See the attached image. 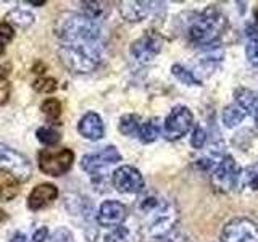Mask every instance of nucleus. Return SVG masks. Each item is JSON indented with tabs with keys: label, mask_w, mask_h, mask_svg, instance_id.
<instances>
[{
	"label": "nucleus",
	"mask_w": 258,
	"mask_h": 242,
	"mask_svg": "<svg viewBox=\"0 0 258 242\" xmlns=\"http://www.w3.org/2000/svg\"><path fill=\"white\" fill-rule=\"evenodd\" d=\"M136 210L141 220L142 234L149 240L168 237L179 220V210L174 202L157 194L142 196L137 200Z\"/></svg>",
	"instance_id": "1"
},
{
	"label": "nucleus",
	"mask_w": 258,
	"mask_h": 242,
	"mask_svg": "<svg viewBox=\"0 0 258 242\" xmlns=\"http://www.w3.org/2000/svg\"><path fill=\"white\" fill-rule=\"evenodd\" d=\"M56 36L61 44H103V29L83 13H64L56 23Z\"/></svg>",
	"instance_id": "2"
},
{
	"label": "nucleus",
	"mask_w": 258,
	"mask_h": 242,
	"mask_svg": "<svg viewBox=\"0 0 258 242\" xmlns=\"http://www.w3.org/2000/svg\"><path fill=\"white\" fill-rule=\"evenodd\" d=\"M61 65L76 75H87L100 67L103 44H61L58 48Z\"/></svg>",
	"instance_id": "3"
},
{
	"label": "nucleus",
	"mask_w": 258,
	"mask_h": 242,
	"mask_svg": "<svg viewBox=\"0 0 258 242\" xmlns=\"http://www.w3.org/2000/svg\"><path fill=\"white\" fill-rule=\"evenodd\" d=\"M226 24H228V21L220 12V8L215 5L207 7L189 24L187 39L196 45L210 47L221 37L226 29Z\"/></svg>",
	"instance_id": "4"
},
{
	"label": "nucleus",
	"mask_w": 258,
	"mask_h": 242,
	"mask_svg": "<svg viewBox=\"0 0 258 242\" xmlns=\"http://www.w3.org/2000/svg\"><path fill=\"white\" fill-rule=\"evenodd\" d=\"M39 160V169L47 176H61L70 171L75 161V153L71 149H44L37 153Z\"/></svg>",
	"instance_id": "5"
},
{
	"label": "nucleus",
	"mask_w": 258,
	"mask_h": 242,
	"mask_svg": "<svg viewBox=\"0 0 258 242\" xmlns=\"http://www.w3.org/2000/svg\"><path fill=\"white\" fill-rule=\"evenodd\" d=\"M0 171L10 173L21 183H26L32 174V166L29 160L21 152L0 144Z\"/></svg>",
	"instance_id": "6"
},
{
	"label": "nucleus",
	"mask_w": 258,
	"mask_h": 242,
	"mask_svg": "<svg viewBox=\"0 0 258 242\" xmlns=\"http://www.w3.org/2000/svg\"><path fill=\"white\" fill-rule=\"evenodd\" d=\"M121 161V153L118 152L116 147L108 145V147H103L102 150L95 152V153H87L83 158H81V168L84 169L86 173L92 176V179H105L102 176V169L107 168L113 163H118Z\"/></svg>",
	"instance_id": "7"
},
{
	"label": "nucleus",
	"mask_w": 258,
	"mask_h": 242,
	"mask_svg": "<svg viewBox=\"0 0 258 242\" xmlns=\"http://www.w3.org/2000/svg\"><path fill=\"white\" fill-rule=\"evenodd\" d=\"M221 242H258V224L248 218H234L220 234Z\"/></svg>",
	"instance_id": "8"
},
{
	"label": "nucleus",
	"mask_w": 258,
	"mask_h": 242,
	"mask_svg": "<svg viewBox=\"0 0 258 242\" xmlns=\"http://www.w3.org/2000/svg\"><path fill=\"white\" fill-rule=\"evenodd\" d=\"M212 183L213 186L221 192H228L239 186V177H240V169L231 155H224L220 163L215 166L212 173Z\"/></svg>",
	"instance_id": "9"
},
{
	"label": "nucleus",
	"mask_w": 258,
	"mask_h": 242,
	"mask_svg": "<svg viewBox=\"0 0 258 242\" xmlns=\"http://www.w3.org/2000/svg\"><path fill=\"white\" fill-rule=\"evenodd\" d=\"M194 123V115L192 111L184 107V105H177L171 110V113L166 116L163 131L168 141H177L182 136H185L192 128Z\"/></svg>",
	"instance_id": "10"
},
{
	"label": "nucleus",
	"mask_w": 258,
	"mask_h": 242,
	"mask_svg": "<svg viewBox=\"0 0 258 242\" xmlns=\"http://www.w3.org/2000/svg\"><path fill=\"white\" fill-rule=\"evenodd\" d=\"M161 47H163V37H161L157 31L149 29L147 32H144L139 39L133 42L131 55L137 62L147 63V62H152L161 52Z\"/></svg>",
	"instance_id": "11"
},
{
	"label": "nucleus",
	"mask_w": 258,
	"mask_h": 242,
	"mask_svg": "<svg viewBox=\"0 0 258 242\" xmlns=\"http://www.w3.org/2000/svg\"><path fill=\"white\" fill-rule=\"evenodd\" d=\"M111 181L115 189L121 194H139L144 191L145 183H144V176L141 171L134 166H119L118 169L113 171Z\"/></svg>",
	"instance_id": "12"
},
{
	"label": "nucleus",
	"mask_w": 258,
	"mask_h": 242,
	"mask_svg": "<svg viewBox=\"0 0 258 242\" xmlns=\"http://www.w3.org/2000/svg\"><path fill=\"white\" fill-rule=\"evenodd\" d=\"M127 216L126 207L118 200H105L97 213V221L105 228H118L124 223Z\"/></svg>",
	"instance_id": "13"
},
{
	"label": "nucleus",
	"mask_w": 258,
	"mask_h": 242,
	"mask_svg": "<svg viewBox=\"0 0 258 242\" xmlns=\"http://www.w3.org/2000/svg\"><path fill=\"white\" fill-rule=\"evenodd\" d=\"M58 197V189L55 184L42 183L36 186L28 196V208L29 210H42L47 205H50L53 200Z\"/></svg>",
	"instance_id": "14"
},
{
	"label": "nucleus",
	"mask_w": 258,
	"mask_h": 242,
	"mask_svg": "<svg viewBox=\"0 0 258 242\" xmlns=\"http://www.w3.org/2000/svg\"><path fill=\"white\" fill-rule=\"evenodd\" d=\"M79 134L89 141H100L105 134V126L102 118L95 111H87L78 123Z\"/></svg>",
	"instance_id": "15"
},
{
	"label": "nucleus",
	"mask_w": 258,
	"mask_h": 242,
	"mask_svg": "<svg viewBox=\"0 0 258 242\" xmlns=\"http://www.w3.org/2000/svg\"><path fill=\"white\" fill-rule=\"evenodd\" d=\"M152 5H155V4L153 2H121L119 12L126 21L137 23V21L145 20L150 15V12L153 10Z\"/></svg>",
	"instance_id": "16"
},
{
	"label": "nucleus",
	"mask_w": 258,
	"mask_h": 242,
	"mask_svg": "<svg viewBox=\"0 0 258 242\" xmlns=\"http://www.w3.org/2000/svg\"><path fill=\"white\" fill-rule=\"evenodd\" d=\"M234 97H236V103L247 115H250L255 119V123L258 126V92L240 87L234 92Z\"/></svg>",
	"instance_id": "17"
},
{
	"label": "nucleus",
	"mask_w": 258,
	"mask_h": 242,
	"mask_svg": "<svg viewBox=\"0 0 258 242\" xmlns=\"http://www.w3.org/2000/svg\"><path fill=\"white\" fill-rule=\"evenodd\" d=\"M20 192V181L10 173L0 171V202H8L15 199Z\"/></svg>",
	"instance_id": "18"
},
{
	"label": "nucleus",
	"mask_w": 258,
	"mask_h": 242,
	"mask_svg": "<svg viewBox=\"0 0 258 242\" xmlns=\"http://www.w3.org/2000/svg\"><path fill=\"white\" fill-rule=\"evenodd\" d=\"M5 21L10 24V26H16L20 29H26L29 28L32 23H34V15L28 10H23V8H13L12 12H8L5 16Z\"/></svg>",
	"instance_id": "19"
},
{
	"label": "nucleus",
	"mask_w": 258,
	"mask_h": 242,
	"mask_svg": "<svg viewBox=\"0 0 258 242\" xmlns=\"http://www.w3.org/2000/svg\"><path fill=\"white\" fill-rule=\"evenodd\" d=\"M245 115L247 113L242 110L237 103H231L223 110L221 118H223V123L226 128H236L237 125H240L242 121H244Z\"/></svg>",
	"instance_id": "20"
},
{
	"label": "nucleus",
	"mask_w": 258,
	"mask_h": 242,
	"mask_svg": "<svg viewBox=\"0 0 258 242\" xmlns=\"http://www.w3.org/2000/svg\"><path fill=\"white\" fill-rule=\"evenodd\" d=\"M141 126L142 125H141L139 116H137V115H124V116H121V119H119L118 129H119V133L123 136L133 137V136H139Z\"/></svg>",
	"instance_id": "21"
},
{
	"label": "nucleus",
	"mask_w": 258,
	"mask_h": 242,
	"mask_svg": "<svg viewBox=\"0 0 258 242\" xmlns=\"http://www.w3.org/2000/svg\"><path fill=\"white\" fill-rule=\"evenodd\" d=\"M239 186L247 191H258V163L245 168L244 171L240 173L239 177Z\"/></svg>",
	"instance_id": "22"
},
{
	"label": "nucleus",
	"mask_w": 258,
	"mask_h": 242,
	"mask_svg": "<svg viewBox=\"0 0 258 242\" xmlns=\"http://www.w3.org/2000/svg\"><path fill=\"white\" fill-rule=\"evenodd\" d=\"M160 136V125H158V119L152 118L149 119L147 123H144L141 126V131H139V139L144 144H150L157 139Z\"/></svg>",
	"instance_id": "23"
},
{
	"label": "nucleus",
	"mask_w": 258,
	"mask_h": 242,
	"mask_svg": "<svg viewBox=\"0 0 258 242\" xmlns=\"http://www.w3.org/2000/svg\"><path fill=\"white\" fill-rule=\"evenodd\" d=\"M171 73L184 84H187V86H202V81L196 75H194L192 71H189L187 68H184L182 65H173Z\"/></svg>",
	"instance_id": "24"
},
{
	"label": "nucleus",
	"mask_w": 258,
	"mask_h": 242,
	"mask_svg": "<svg viewBox=\"0 0 258 242\" xmlns=\"http://www.w3.org/2000/svg\"><path fill=\"white\" fill-rule=\"evenodd\" d=\"M40 110H42L48 121H58V118L61 116V103L56 99L44 100L42 105H40Z\"/></svg>",
	"instance_id": "25"
},
{
	"label": "nucleus",
	"mask_w": 258,
	"mask_h": 242,
	"mask_svg": "<svg viewBox=\"0 0 258 242\" xmlns=\"http://www.w3.org/2000/svg\"><path fill=\"white\" fill-rule=\"evenodd\" d=\"M36 137H37V141L42 142L44 145H56L61 139V136H60L58 131H56V129L47 128V126L39 128L36 131Z\"/></svg>",
	"instance_id": "26"
},
{
	"label": "nucleus",
	"mask_w": 258,
	"mask_h": 242,
	"mask_svg": "<svg viewBox=\"0 0 258 242\" xmlns=\"http://www.w3.org/2000/svg\"><path fill=\"white\" fill-rule=\"evenodd\" d=\"M83 5V15L89 16V18H92L95 21H99L103 18V15H105V4L102 2H83L81 4Z\"/></svg>",
	"instance_id": "27"
},
{
	"label": "nucleus",
	"mask_w": 258,
	"mask_h": 242,
	"mask_svg": "<svg viewBox=\"0 0 258 242\" xmlns=\"http://www.w3.org/2000/svg\"><path fill=\"white\" fill-rule=\"evenodd\" d=\"M32 89L40 94H52L56 91V81L53 78H39L32 83Z\"/></svg>",
	"instance_id": "28"
},
{
	"label": "nucleus",
	"mask_w": 258,
	"mask_h": 242,
	"mask_svg": "<svg viewBox=\"0 0 258 242\" xmlns=\"http://www.w3.org/2000/svg\"><path fill=\"white\" fill-rule=\"evenodd\" d=\"M105 242H131V234L124 226H118L105 236Z\"/></svg>",
	"instance_id": "29"
},
{
	"label": "nucleus",
	"mask_w": 258,
	"mask_h": 242,
	"mask_svg": "<svg viewBox=\"0 0 258 242\" xmlns=\"http://www.w3.org/2000/svg\"><path fill=\"white\" fill-rule=\"evenodd\" d=\"M207 142V133H205V129L204 128H194V131H192V136H190V144H192V147L194 149H202L205 145Z\"/></svg>",
	"instance_id": "30"
},
{
	"label": "nucleus",
	"mask_w": 258,
	"mask_h": 242,
	"mask_svg": "<svg viewBox=\"0 0 258 242\" xmlns=\"http://www.w3.org/2000/svg\"><path fill=\"white\" fill-rule=\"evenodd\" d=\"M50 242H75V236L68 228H58L52 232Z\"/></svg>",
	"instance_id": "31"
},
{
	"label": "nucleus",
	"mask_w": 258,
	"mask_h": 242,
	"mask_svg": "<svg viewBox=\"0 0 258 242\" xmlns=\"http://www.w3.org/2000/svg\"><path fill=\"white\" fill-rule=\"evenodd\" d=\"M245 55L247 60L253 65V67H258V39H250L248 44L245 47Z\"/></svg>",
	"instance_id": "32"
},
{
	"label": "nucleus",
	"mask_w": 258,
	"mask_h": 242,
	"mask_svg": "<svg viewBox=\"0 0 258 242\" xmlns=\"http://www.w3.org/2000/svg\"><path fill=\"white\" fill-rule=\"evenodd\" d=\"M13 37H15L13 26H10L7 21L0 23V40H2L4 44H8V42H12Z\"/></svg>",
	"instance_id": "33"
},
{
	"label": "nucleus",
	"mask_w": 258,
	"mask_h": 242,
	"mask_svg": "<svg viewBox=\"0 0 258 242\" xmlns=\"http://www.w3.org/2000/svg\"><path fill=\"white\" fill-rule=\"evenodd\" d=\"M10 92H12V86L8 83V79L0 76V105L8 102V99H10Z\"/></svg>",
	"instance_id": "34"
},
{
	"label": "nucleus",
	"mask_w": 258,
	"mask_h": 242,
	"mask_svg": "<svg viewBox=\"0 0 258 242\" xmlns=\"http://www.w3.org/2000/svg\"><path fill=\"white\" fill-rule=\"evenodd\" d=\"M47 236H48V229L45 226H40V228L36 229L34 234H32V242H44Z\"/></svg>",
	"instance_id": "35"
},
{
	"label": "nucleus",
	"mask_w": 258,
	"mask_h": 242,
	"mask_svg": "<svg viewBox=\"0 0 258 242\" xmlns=\"http://www.w3.org/2000/svg\"><path fill=\"white\" fill-rule=\"evenodd\" d=\"M10 242H29V239H28L26 234H23V232H15L13 236H12V239H10Z\"/></svg>",
	"instance_id": "36"
},
{
	"label": "nucleus",
	"mask_w": 258,
	"mask_h": 242,
	"mask_svg": "<svg viewBox=\"0 0 258 242\" xmlns=\"http://www.w3.org/2000/svg\"><path fill=\"white\" fill-rule=\"evenodd\" d=\"M8 220V215L4 212V210L2 208H0V224H2V223H5Z\"/></svg>",
	"instance_id": "37"
},
{
	"label": "nucleus",
	"mask_w": 258,
	"mask_h": 242,
	"mask_svg": "<svg viewBox=\"0 0 258 242\" xmlns=\"http://www.w3.org/2000/svg\"><path fill=\"white\" fill-rule=\"evenodd\" d=\"M28 4L36 5V7H42V5H45V0H40V2H37V0H28Z\"/></svg>",
	"instance_id": "38"
},
{
	"label": "nucleus",
	"mask_w": 258,
	"mask_h": 242,
	"mask_svg": "<svg viewBox=\"0 0 258 242\" xmlns=\"http://www.w3.org/2000/svg\"><path fill=\"white\" fill-rule=\"evenodd\" d=\"M4 52H5V44L0 40V55H4Z\"/></svg>",
	"instance_id": "39"
},
{
	"label": "nucleus",
	"mask_w": 258,
	"mask_h": 242,
	"mask_svg": "<svg viewBox=\"0 0 258 242\" xmlns=\"http://www.w3.org/2000/svg\"><path fill=\"white\" fill-rule=\"evenodd\" d=\"M255 16H256V20H258V8H256V12H255Z\"/></svg>",
	"instance_id": "40"
}]
</instances>
